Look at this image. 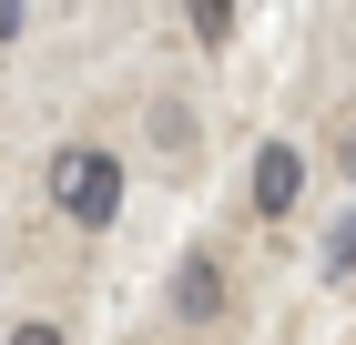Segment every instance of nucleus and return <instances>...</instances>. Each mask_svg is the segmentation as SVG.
<instances>
[{
    "mask_svg": "<svg viewBox=\"0 0 356 345\" xmlns=\"http://www.w3.org/2000/svg\"><path fill=\"white\" fill-rule=\"evenodd\" d=\"M51 203L82 224V234H102L112 213H122V162L102 153V142H61L51 153Z\"/></svg>",
    "mask_w": 356,
    "mask_h": 345,
    "instance_id": "f257e3e1",
    "label": "nucleus"
},
{
    "mask_svg": "<svg viewBox=\"0 0 356 345\" xmlns=\"http://www.w3.org/2000/svg\"><path fill=\"white\" fill-rule=\"evenodd\" d=\"M296 193H305V153L296 142H265L254 153V213H296Z\"/></svg>",
    "mask_w": 356,
    "mask_h": 345,
    "instance_id": "f03ea898",
    "label": "nucleus"
},
{
    "mask_svg": "<svg viewBox=\"0 0 356 345\" xmlns=\"http://www.w3.org/2000/svg\"><path fill=\"white\" fill-rule=\"evenodd\" d=\"M173 315H184V325H214V315H224V264H214V254H184V274H173Z\"/></svg>",
    "mask_w": 356,
    "mask_h": 345,
    "instance_id": "7ed1b4c3",
    "label": "nucleus"
},
{
    "mask_svg": "<svg viewBox=\"0 0 356 345\" xmlns=\"http://www.w3.org/2000/svg\"><path fill=\"white\" fill-rule=\"evenodd\" d=\"M346 274H356V203H346V224L326 234V285H346Z\"/></svg>",
    "mask_w": 356,
    "mask_h": 345,
    "instance_id": "20e7f679",
    "label": "nucleus"
},
{
    "mask_svg": "<svg viewBox=\"0 0 356 345\" xmlns=\"http://www.w3.org/2000/svg\"><path fill=\"white\" fill-rule=\"evenodd\" d=\"M193 41L224 51V41H234V0H193Z\"/></svg>",
    "mask_w": 356,
    "mask_h": 345,
    "instance_id": "39448f33",
    "label": "nucleus"
},
{
    "mask_svg": "<svg viewBox=\"0 0 356 345\" xmlns=\"http://www.w3.org/2000/svg\"><path fill=\"white\" fill-rule=\"evenodd\" d=\"M10 345H61V325H21V335H10Z\"/></svg>",
    "mask_w": 356,
    "mask_h": 345,
    "instance_id": "423d86ee",
    "label": "nucleus"
},
{
    "mask_svg": "<svg viewBox=\"0 0 356 345\" xmlns=\"http://www.w3.org/2000/svg\"><path fill=\"white\" fill-rule=\"evenodd\" d=\"M10 31H21V0H0V41H10Z\"/></svg>",
    "mask_w": 356,
    "mask_h": 345,
    "instance_id": "0eeeda50",
    "label": "nucleus"
},
{
    "mask_svg": "<svg viewBox=\"0 0 356 345\" xmlns=\"http://www.w3.org/2000/svg\"><path fill=\"white\" fill-rule=\"evenodd\" d=\"M336 153H346V173H356V133H346V142H336Z\"/></svg>",
    "mask_w": 356,
    "mask_h": 345,
    "instance_id": "6e6552de",
    "label": "nucleus"
}]
</instances>
